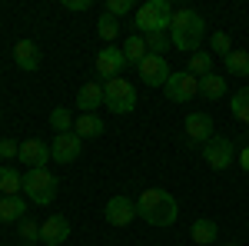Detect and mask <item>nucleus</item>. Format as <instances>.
Returning <instances> with one entry per match:
<instances>
[{"mask_svg":"<svg viewBox=\"0 0 249 246\" xmlns=\"http://www.w3.org/2000/svg\"><path fill=\"white\" fill-rule=\"evenodd\" d=\"M136 216H143L150 227H173L176 216H179V203L170 189L163 187H150L140 193L136 200Z\"/></svg>","mask_w":249,"mask_h":246,"instance_id":"nucleus-1","label":"nucleus"},{"mask_svg":"<svg viewBox=\"0 0 249 246\" xmlns=\"http://www.w3.org/2000/svg\"><path fill=\"white\" fill-rule=\"evenodd\" d=\"M203 37H206V20L199 17L193 7H176V10H173V20H170V40H173V47L193 57V54L199 50Z\"/></svg>","mask_w":249,"mask_h":246,"instance_id":"nucleus-2","label":"nucleus"},{"mask_svg":"<svg viewBox=\"0 0 249 246\" xmlns=\"http://www.w3.org/2000/svg\"><path fill=\"white\" fill-rule=\"evenodd\" d=\"M57 193H60V180L47 170V167L23 173V196H27L30 203L47 207V203H53V200H57Z\"/></svg>","mask_w":249,"mask_h":246,"instance_id":"nucleus-3","label":"nucleus"},{"mask_svg":"<svg viewBox=\"0 0 249 246\" xmlns=\"http://www.w3.org/2000/svg\"><path fill=\"white\" fill-rule=\"evenodd\" d=\"M103 107L110 114H133L136 110V87L123 76H113L103 83Z\"/></svg>","mask_w":249,"mask_h":246,"instance_id":"nucleus-4","label":"nucleus"},{"mask_svg":"<svg viewBox=\"0 0 249 246\" xmlns=\"http://www.w3.org/2000/svg\"><path fill=\"white\" fill-rule=\"evenodd\" d=\"M170 20H173V7L166 0H146L136 10V27L140 34H170Z\"/></svg>","mask_w":249,"mask_h":246,"instance_id":"nucleus-5","label":"nucleus"},{"mask_svg":"<svg viewBox=\"0 0 249 246\" xmlns=\"http://www.w3.org/2000/svg\"><path fill=\"white\" fill-rule=\"evenodd\" d=\"M163 94H166L170 103H190V100H196V94H199V76H193L190 70L170 74L166 87H163Z\"/></svg>","mask_w":249,"mask_h":246,"instance_id":"nucleus-6","label":"nucleus"},{"mask_svg":"<svg viewBox=\"0 0 249 246\" xmlns=\"http://www.w3.org/2000/svg\"><path fill=\"white\" fill-rule=\"evenodd\" d=\"M93 70L103 80H113V76H120L123 70H126V57H123V47H113V43H107L100 54L93 57Z\"/></svg>","mask_w":249,"mask_h":246,"instance_id":"nucleus-7","label":"nucleus"},{"mask_svg":"<svg viewBox=\"0 0 249 246\" xmlns=\"http://www.w3.org/2000/svg\"><path fill=\"white\" fill-rule=\"evenodd\" d=\"M203 160L210 163L213 170H226L232 160H236L232 140H226V136H216V133H213V140H206V143H203Z\"/></svg>","mask_w":249,"mask_h":246,"instance_id":"nucleus-8","label":"nucleus"},{"mask_svg":"<svg viewBox=\"0 0 249 246\" xmlns=\"http://www.w3.org/2000/svg\"><path fill=\"white\" fill-rule=\"evenodd\" d=\"M103 216H107V223L110 227H130L136 220V203L130 200V196H110L107 200V207H103Z\"/></svg>","mask_w":249,"mask_h":246,"instance_id":"nucleus-9","label":"nucleus"},{"mask_svg":"<svg viewBox=\"0 0 249 246\" xmlns=\"http://www.w3.org/2000/svg\"><path fill=\"white\" fill-rule=\"evenodd\" d=\"M136 70L146 87H166V80H170V63H166V57H156V54H146Z\"/></svg>","mask_w":249,"mask_h":246,"instance_id":"nucleus-10","label":"nucleus"},{"mask_svg":"<svg viewBox=\"0 0 249 246\" xmlns=\"http://www.w3.org/2000/svg\"><path fill=\"white\" fill-rule=\"evenodd\" d=\"M80 150H83V140H80L77 133H57L53 143H50V156L57 163H73V160H80Z\"/></svg>","mask_w":249,"mask_h":246,"instance_id":"nucleus-11","label":"nucleus"},{"mask_svg":"<svg viewBox=\"0 0 249 246\" xmlns=\"http://www.w3.org/2000/svg\"><path fill=\"white\" fill-rule=\"evenodd\" d=\"M67 236H70V220H67V216H60V213L47 216V220L40 223V240H43L47 246H63Z\"/></svg>","mask_w":249,"mask_h":246,"instance_id":"nucleus-12","label":"nucleus"},{"mask_svg":"<svg viewBox=\"0 0 249 246\" xmlns=\"http://www.w3.org/2000/svg\"><path fill=\"white\" fill-rule=\"evenodd\" d=\"M20 160H23L30 170H40V167H47V160H53V156H50V147H47L43 140L30 136V140L20 143Z\"/></svg>","mask_w":249,"mask_h":246,"instance_id":"nucleus-13","label":"nucleus"},{"mask_svg":"<svg viewBox=\"0 0 249 246\" xmlns=\"http://www.w3.org/2000/svg\"><path fill=\"white\" fill-rule=\"evenodd\" d=\"M186 136L193 143L213 140V116L210 114H186Z\"/></svg>","mask_w":249,"mask_h":246,"instance_id":"nucleus-14","label":"nucleus"},{"mask_svg":"<svg viewBox=\"0 0 249 246\" xmlns=\"http://www.w3.org/2000/svg\"><path fill=\"white\" fill-rule=\"evenodd\" d=\"M14 63H17L20 70H37L40 67V47L34 40H17V47H14Z\"/></svg>","mask_w":249,"mask_h":246,"instance_id":"nucleus-15","label":"nucleus"},{"mask_svg":"<svg viewBox=\"0 0 249 246\" xmlns=\"http://www.w3.org/2000/svg\"><path fill=\"white\" fill-rule=\"evenodd\" d=\"M77 107L83 110V114H96V107H103V87L100 83H83L77 90Z\"/></svg>","mask_w":249,"mask_h":246,"instance_id":"nucleus-16","label":"nucleus"},{"mask_svg":"<svg viewBox=\"0 0 249 246\" xmlns=\"http://www.w3.org/2000/svg\"><path fill=\"white\" fill-rule=\"evenodd\" d=\"M190 236H193L199 246H210V243H216V240H219V227H216V220L203 216V220H193Z\"/></svg>","mask_w":249,"mask_h":246,"instance_id":"nucleus-17","label":"nucleus"},{"mask_svg":"<svg viewBox=\"0 0 249 246\" xmlns=\"http://www.w3.org/2000/svg\"><path fill=\"white\" fill-rule=\"evenodd\" d=\"M23 216H27V200H20V196L0 200V223H20Z\"/></svg>","mask_w":249,"mask_h":246,"instance_id":"nucleus-18","label":"nucleus"},{"mask_svg":"<svg viewBox=\"0 0 249 246\" xmlns=\"http://www.w3.org/2000/svg\"><path fill=\"white\" fill-rule=\"evenodd\" d=\"M73 133H77L80 140H93V136L103 133V120L96 114H80L77 123H73Z\"/></svg>","mask_w":249,"mask_h":246,"instance_id":"nucleus-19","label":"nucleus"},{"mask_svg":"<svg viewBox=\"0 0 249 246\" xmlns=\"http://www.w3.org/2000/svg\"><path fill=\"white\" fill-rule=\"evenodd\" d=\"M150 50H146V40H143V34H130V37L123 40V57H126V63H143V57H146Z\"/></svg>","mask_w":249,"mask_h":246,"instance_id":"nucleus-20","label":"nucleus"},{"mask_svg":"<svg viewBox=\"0 0 249 246\" xmlns=\"http://www.w3.org/2000/svg\"><path fill=\"white\" fill-rule=\"evenodd\" d=\"M20 189H23V176H20L14 167L3 163V167H0V193H3V196H17Z\"/></svg>","mask_w":249,"mask_h":246,"instance_id":"nucleus-21","label":"nucleus"},{"mask_svg":"<svg viewBox=\"0 0 249 246\" xmlns=\"http://www.w3.org/2000/svg\"><path fill=\"white\" fill-rule=\"evenodd\" d=\"M199 94L206 96V100H223V94H226V80L219 74H206L203 80H199Z\"/></svg>","mask_w":249,"mask_h":246,"instance_id":"nucleus-22","label":"nucleus"},{"mask_svg":"<svg viewBox=\"0 0 249 246\" xmlns=\"http://www.w3.org/2000/svg\"><path fill=\"white\" fill-rule=\"evenodd\" d=\"M223 67L232 76H249V50H232L230 57H223Z\"/></svg>","mask_w":249,"mask_h":246,"instance_id":"nucleus-23","label":"nucleus"},{"mask_svg":"<svg viewBox=\"0 0 249 246\" xmlns=\"http://www.w3.org/2000/svg\"><path fill=\"white\" fill-rule=\"evenodd\" d=\"M230 110H232V116H236L239 123H249V87H243V90L232 94Z\"/></svg>","mask_w":249,"mask_h":246,"instance_id":"nucleus-24","label":"nucleus"},{"mask_svg":"<svg viewBox=\"0 0 249 246\" xmlns=\"http://www.w3.org/2000/svg\"><path fill=\"white\" fill-rule=\"evenodd\" d=\"M73 123H77V120H73V114H70L67 107H53V110H50V127L57 133H73Z\"/></svg>","mask_w":249,"mask_h":246,"instance_id":"nucleus-25","label":"nucleus"},{"mask_svg":"<svg viewBox=\"0 0 249 246\" xmlns=\"http://www.w3.org/2000/svg\"><path fill=\"white\" fill-rule=\"evenodd\" d=\"M190 74H193V76H199V80H203L206 74H213V54H203V50H196V54L190 57Z\"/></svg>","mask_w":249,"mask_h":246,"instance_id":"nucleus-26","label":"nucleus"},{"mask_svg":"<svg viewBox=\"0 0 249 246\" xmlns=\"http://www.w3.org/2000/svg\"><path fill=\"white\" fill-rule=\"evenodd\" d=\"M96 34L107 40V43H113L116 40V34H120V20L116 17H110V14H103V17L96 20Z\"/></svg>","mask_w":249,"mask_h":246,"instance_id":"nucleus-27","label":"nucleus"},{"mask_svg":"<svg viewBox=\"0 0 249 246\" xmlns=\"http://www.w3.org/2000/svg\"><path fill=\"white\" fill-rule=\"evenodd\" d=\"M143 40H146V50L150 54H156V57H163V50H170V34L163 30V34H143Z\"/></svg>","mask_w":249,"mask_h":246,"instance_id":"nucleus-28","label":"nucleus"},{"mask_svg":"<svg viewBox=\"0 0 249 246\" xmlns=\"http://www.w3.org/2000/svg\"><path fill=\"white\" fill-rule=\"evenodd\" d=\"M210 47H213V54H219V57H230V54H232V40H230V34L216 30V34L210 37Z\"/></svg>","mask_w":249,"mask_h":246,"instance_id":"nucleus-29","label":"nucleus"},{"mask_svg":"<svg viewBox=\"0 0 249 246\" xmlns=\"http://www.w3.org/2000/svg\"><path fill=\"white\" fill-rule=\"evenodd\" d=\"M130 10H133V0H107V14H110V17H123V14H130Z\"/></svg>","mask_w":249,"mask_h":246,"instance_id":"nucleus-30","label":"nucleus"},{"mask_svg":"<svg viewBox=\"0 0 249 246\" xmlns=\"http://www.w3.org/2000/svg\"><path fill=\"white\" fill-rule=\"evenodd\" d=\"M0 160H20V143L17 140H0Z\"/></svg>","mask_w":249,"mask_h":246,"instance_id":"nucleus-31","label":"nucleus"},{"mask_svg":"<svg viewBox=\"0 0 249 246\" xmlns=\"http://www.w3.org/2000/svg\"><path fill=\"white\" fill-rule=\"evenodd\" d=\"M20 236H23L27 243H34V240L40 236V227L34 223V220H20Z\"/></svg>","mask_w":249,"mask_h":246,"instance_id":"nucleus-32","label":"nucleus"},{"mask_svg":"<svg viewBox=\"0 0 249 246\" xmlns=\"http://www.w3.org/2000/svg\"><path fill=\"white\" fill-rule=\"evenodd\" d=\"M90 0H63V10H87Z\"/></svg>","mask_w":249,"mask_h":246,"instance_id":"nucleus-33","label":"nucleus"},{"mask_svg":"<svg viewBox=\"0 0 249 246\" xmlns=\"http://www.w3.org/2000/svg\"><path fill=\"white\" fill-rule=\"evenodd\" d=\"M239 167H243V173H249V143L239 150Z\"/></svg>","mask_w":249,"mask_h":246,"instance_id":"nucleus-34","label":"nucleus"},{"mask_svg":"<svg viewBox=\"0 0 249 246\" xmlns=\"http://www.w3.org/2000/svg\"><path fill=\"white\" fill-rule=\"evenodd\" d=\"M223 246H239V243H223Z\"/></svg>","mask_w":249,"mask_h":246,"instance_id":"nucleus-35","label":"nucleus"}]
</instances>
